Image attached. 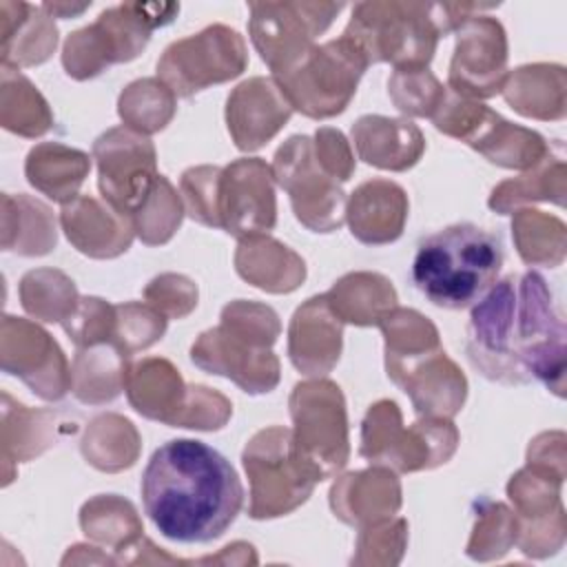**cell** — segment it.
I'll return each mask as SVG.
<instances>
[{
	"label": "cell",
	"mask_w": 567,
	"mask_h": 567,
	"mask_svg": "<svg viewBox=\"0 0 567 567\" xmlns=\"http://www.w3.org/2000/svg\"><path fill=\"white\" fill-rule=\"evenodd\" d=\"M467 354L494 381L538 379L558 396L563 394L565 326L540 275L507 277L476 301Z\"/></svg>",
	"instance_id": "1"
},
{
	"label": "cell",
	"mask_w": 567,
	"mask_h": 567,
	"mask_svg": "<svg viewBox=\"0 0 567 567\" xmlns=\"http://www.w3.org/2000/svg\"><path fill=\"white\" fill-rule=\"evenodd\" d=\"M140 489L155 529L182 545L219 538L244 505V487L230 461L195 439L159 445L144 467Z\"/></svg>",
	"instance_id": "2"
},
{
	"label": "cell",
	"mask_w": 567,
	"mask_h": 567,
	"mask_svg": "<svg viewBox=\"0 0 567 567\" xmlns=\"http://www.w3.org/2000/svg\"><path fill=\"white\" fill-rule=\"evenodd\" d=\"M501 266L503 241L498 235L474 224H454L419 241L412 281L434 306L463 310L485 297Z\"/></svg>",
	"instance_id": "3"
},
{
	"label": "cell",
	"mask_w": 567,
	"mask_h": 567,
	"mask_svg": "<svg viewBox=\"0 0 567 567\" xmlns=\"http://www.w3.org/2000/svg\"><path fill=\"white\" fill-rule=\"evenodd\" d=\"M441 29L439 4L361 2L343 31L370 62H392L396 71H419L432 55Z\"/></svg>",
	"instance_id": "4"
},
{
	"label": "cell",
	"mask_w": 567,
	"mask_h": 567,
	"mask_svg": "<svg viewBox=\"0 0 567 567\" xmlns=\"http://www.w3.org/2000/svg\"><path fill=\"white\" fill-rule=\"evenodd\" d=\"M365 66V55L341 35L312 47L295 66L275 75V82L292 109L308 117H330L346 109Z\"/></svg>",
	"instance_id": "5"
},
{
	"label": "cell",
	"mask_w": 567,
	"mask_h": 567,
	"mask_svg": "<svg viewBox=\"0 0 567 567\" xmlns=\"http://www.w3.org/2000/svg\"><path fill=\"white\" fill-rule=\"evenodd\" d=\"M179 4H120L100 13L97 22L69 35L64 47V66L69 75L86 60L82 78L100 73L109 62L131 60L148 42L155 27L168 24Z\"/></svg>",
	"instance_id": "6"
},
{
	"label": "cell",
	"mask_w": 567,
	"mask_h": 567,
	"mask_svg": "<svg viewBox=\"0 0 567 567\" xmlns=\"http://www.w3.org/2000/svg\"><path fill=\"white\" fill-rule=\"evenodd\" d=\"M341 9V2H250V35L261 60L281 75L312 49V38Z\"/></svg>",
	"instance_id": "7"
},
{
	"label": "cell",
	"mask_w": 567,
	"mask_h": 567,
	"mask_svg": "<svg viewBox=\"0 0 567 567\" xmlns=\"http://www.w3.org/2000/svg\"><path fill=\"white\" fill-rule=\"evenodd\" d=\"M100 190L111 208L126 219H137L155 195L162 175L155 173V153L146 137L115 128L95 142Z\"/></svg>",
	"instance_id": "8"
},
{
	"label": "cell",
	"mask_w": 567,
	"mask_h": 567,
	"mask_svg": "<svg viewBox=\"0 0 567 567\" xmlns=\"http://www.w3.org/2000/svg\"><path fill=\"white\" fill-rule=\"evenodd\" d=\"M244 66L241 38L233 29L215 24L197 35L173 42L157 62V73L177 95H193L210 82L239 75Z\"/></svg>",
	"instance_id": "9"
},
{
	"label": "cell",
	"mask_w": 567,
	"mask_h": 567,
	"mask_svg": "<svg viewBox=\"0 0 567 567\" xmlns=\"http://www.w3.org/2000/svg\"><path fill=\"white\" fill-rule=\"evenodd\" d=\"M277 182L290 193L299 221L312 230L328 233L341 224L343 193L323 173L306 135H297L275 155Z\"/></svg>",
	"instance_id": "10"
},
{
	"label": "cell",
	"mask_w": 567,
	"mask_h": 567,
	"mask_svg": "<svg viewBox=\"0 0 567 567\" xmlns=\"http://www.w3.org/2000/svg\"><path fill=\"white\" fill-rule=\"evenodd\" d=\"M505 33L503 27L483 16L470 18L458 27V44L450 69V84L456 91L489 97L501 91L505 75Z\"/></svg>",
	"instance_id": "11"
}]
</instances>
